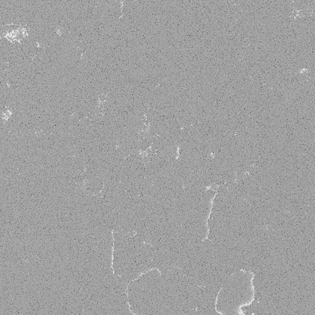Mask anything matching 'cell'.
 Instances as JSON below:
<instances>
[{"label": "cell", "instance_id": "cell-1", "mask_svg": "<svg viewBox=\"0 0 315 315\" xmlns=\"http://www.w3.org/2000/svg\"><path fill=\"white\" fill-rule=\"evenodd\" d=\"M217 193H218V191H217V192L216 193V194L214 195V197L212 198V200H211V209H210L209 213V215H208V217H207V222H206V224H207V234H206V237L203 238L202 241H204V240H207V238H208V236H209V219H210V216H211V213H212V208H213V205H214V199L216 198V195H217Z\"/></svg>", "mask_w": 315, "mask_h": 315}]
</instances>
